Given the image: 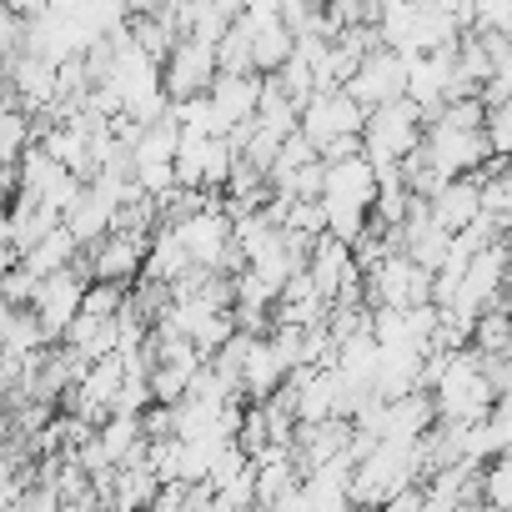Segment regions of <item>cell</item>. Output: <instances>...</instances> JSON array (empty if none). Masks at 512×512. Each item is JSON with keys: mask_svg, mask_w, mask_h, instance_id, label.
<instances>
[{"mask_svg": "<svg viewBox=\"0 0 512 512\" xmlns=\"http://www.w3.org/2000/svg\"><path fill=\"white\" fill-rule=\"evenodd\" d=\"M357 146H362V156L372 161L377 181H397V161L422 146V111H417L407 96H397V101H387V106H372V111L362 116Z\"/></svg>", "mask_w": 512, "mask_h": 512, "instance_id": "obj_1", "label": "cell"}, {"mask_svg": "<svg viewBox=\"0 0 512 512\" xmlns=\"http://www.w3.org/2000/svg\"><path fill=\"white\" fill-rule=\"evenodd\" d=\"M427 397H432V417H437V422H447V427L477 422V417H487V412L497 407V397H492V387H487L482 362H477V352H472V347L447 352V362H442L437 382L427 387Z\"/></svg>", "mask_w": 512, "mask_h": 512, "instance_id": "obj_2", "label": "cell"}, {"mask_svg": "<svg viewBox=\"0 0 512 512\" xmlns=\"http://www.w3.org/2000/svg\"><path fill=\"white\" fill-rule=\"evenodd\" d=\"M422 156L452 181V176H472L477 166L492 161L482 126H447L442 116H422Z\"/></svg>", "mask_w": 512, "mask_h": 512, "instance_id": "obj_3", "label": "cell"}, {"mask_svg": "<svg viewBox=\"0 0 512 512\" xmlns=\"http://www.w3.org/2000/svg\"><path fill=\"white\" fill-rule=\"evenodd\" d=\"M362 297L367 307H422L432 302V277L417 262H407L402 251H387L377 267L362 272Z\"/></svg>", "mask_w": 512, "mask_h": 512, "instance_id": "obj_4", "label": "cell"}, {"mask_svg": "<svg viewBox=\"0 0 512 512\" xmlns=\"http://www.w3.org/2000/svg\"><path fill=\"white\" fill-rule=\"evenodd\" d=\"M362 106L347 96V91H312L297 111V131L317 146V156L332 146V141H352L362 136Z\"/></svg>", "mask_w": 512, "mask_h": 512, "instance_id": "obj_5", "label": "cell"}, {"mask_svg": "<svg viewBox=\"0 0 512 512\" xmlns=\"http://www.w3.org/2000/svg\"><path fill=\"white\" fill-rule=\"evenodd\" d=\"M236 151L226 146V136H176V156H171V176L186 191H221L231 176Z\"/></svg>", "mask_w": 512, "mask_h": 512, "instance_id": "obj_6", "label": "cell"}, {"mask_svg": "<svg viewBox=\"0 0 512 512\" xmlns=\"http://www.w3.org/2000/svg\"><path fill=\"white\" fill-rule=\"evenodd\" d=\"M211 81H216V46L181 36L161 61V96L166 101H191V96H206Z\"/></svg>", "mask_w": 512, "mask_h": 512, "instance_id": "obj_7", "label": "cell"}, {"mask_svg": "<svg viewBox=\"0 0 512 512\" xmlns=\"http://www.w3.org/2000/svg\"><path fill=\"white\" fill-rule=\"evenodd\" d=\"M181 246H186V262L206 267V272H226V256H231V216L221 206H201L181 221H171Z\"/></svg>", "mask_w": 512, "mask_h": 512, "instance_id": "obj_8", "label": "cell"}, {"mask_svg": "<svg viewBox=\"0 0 512 512\" xmlns=\"http://www.w3.org/2000/svg\"><path fill=\"white\" fill-rule=\"evenodd\" d=\"M362 111H372V106H387V101H397L402 91H407V61L397 56V51H387V46H377V51H367L357 66H352V76H347V86H342Z\"/></svg>", "mask_w": 512, "mask_h": 512, "instance_id": "obj_9", "label": "cell"}, {"mask_svg": "<svg viewBox=\"0 0 512 512\" xmlns=\"http://www.w3.org/2000/svg\"><path fill=\"white\" fill-rule=\"evenodd\" d=\"M81 292H86V277L76 267H61V272H51V277L36 282V297H31L26 312L36 317V327L46 332V342H61V332L81 312Z\"/></svg>", "mask_w": 512, "mask_h": 512, "instance_id": "obj_10", "label": "cell"}, {"mask_svg": "<svg viewBox=\"0 0 512 512\" xmlns=\"http://www.w3.org/2000/svg\"><path fill=\"white\" fill-rule=\"evenodd\" d=\"M372 196H377V171L362 151H352L342 161H322V196L317 201H342V206L372 211Z\"/></svg>", "mask_w": 512, "mask_h": 512, "instance_id": "obj_11", "label": "cell"}, {"mask_svg": "<svg viewBox=\"0 0 512 512\" xmlns=\"http://www.w3.org/2000/svg\"><path fill=\"white\" fill-rule=\"evenodd\" d=\"M256 91H262V76H251V71L226 76V71H216V81H211V91H206V106H211L216 136H226V131H236V126L251 121V111H256Z\"/></svg>", "mask_w": 512, "mask_h": 512, "instance_id": "obj_12", "label": "cell"}, {"mask_svg": "<svg viewBox=\"0 0 512 512\" xmlns=\"http://www.w3.org/2000/svg\"><path fill=\"white\" fill-rule=\"evenodd\" d=\"M241 31H246V61H251V76H272L287 56H292V31L282 26V16H236Z\"/></svg>", "mask_w": 512, "mask_h": 512, "instance_id": "obj_13", "label": "cell"}, {"mask_svg": "<svg viewBox=\"0 0 512 512\" xmlns=\"http://www.w3.org/2000/svg\"><path fill=\"white\" fill-rule=\"evenodd\" d=\"M111 221H116V201H111V196H101L91 181H81L76 201L61 211V226L71 231V241H76V246H96V241L111 231Z\"/></svg>", "mask_w": 512, "mask_h": 512, "instance_id": "obj_14", "label": "cell"}, {"mask_svg": "<svg viewBox=\"0 0 512 512\" xmlns=\"http://www.w3.org/2000/svg\"><path fill=\"white\" fill-rule=\"evenodd\" d=\"M186 267H191V262H186V246H181L176 226H171V221H156V231L146 236V256H141V277H136V282H161V287H171Z\"/></svg>", "mask_w": 512, "mask_h": 512, "instance_id": "obj_15", "label": "cell"}, {"mask_svg": "<svg viewBox=\"0 0 512 512\" xmlns=\"http://www.w3.org/2000/svg\"><path fill=\"white\" fill-rule=\"evenodd\" d=\"M427 216H432L447 236H457L462 226H472V221H477V186H472V176L442 181V186L427 196Z\"/></svg>", "mask_w": 512, "mask_h": 512, "instance_id": "obj_16", "label": "cell"}, {"mask_svg": "<svg viewBox=\"0 0 512 512\" xmlns=\"http://www.w3.org/2000/svg\"><path fill=\"white\" fill-rule=\"evenodd\" d=\"M61 226V216L56 211H46V206H36V201H26V196H11V211H6V246L21 256V251H31L46 231H56Z\"/></svg>", "mask_w": 512, "mask_h": 512, "instance_id": "obj_17", "label": "cell"}, {"mask_svg": "<svg viewBox=\"0 0 512 512\" xmlns=\"http://www.w3.org/2000/svg\"><path fill=\"white\" fill-rule=\"evenodd\" d=\"M96 442H101V452H106L111 467H126V462H141V457H146L141 417H126V412H111V417L96 427Z\"/></svg>", "mask_w": 512, "mask_h": 512, "instance_id": "obj_18", "label": "cell"}, {"mask_svg": "<svg viewBox=\"0 0 512 512\" xmlns=\"http://www.w3.org/2000/svg\"><path fill=\"white\" fill-rule=\"evenodd\" d=\"M156 472L146 462H126V467H111V512H151V497H156Z\"/></svg>", "mask_w": 512, "mask_h": 512, "instance_id": "obj_19", "label": "cell"}, {"mask_svg": "<svg viewBox=\"0 0 512 512\" xmlns=\"http://www.w3.org/2000/svg\"><path fill=\"white\" fill-rule=\"evenodd\" d=\"M76 251H81V246L71 241V231H66V226H56V231H46L31 251H21L16 262H21L31 277H51V272H61V267H71V262H76Z\"/></svg>", "mask_w": 512, "mask_h": 512, "instance_id": "obj_20", "label": "cell"}, {"mask_svg": "<svg viewBox=\"0 0 512 512\" xmlns=\"http://www.w3.org/2000/svg\"><path fill=\"white\" fill-rule=\"evenodd\" d=\"M26 146H31V116L0 96V171H16Z\"/></svg>", "mask_w": 512, "mask_h": 512, "instance_id": "obj_21", "label": "cell"}, {"mask_svg": "<svg viewBox=\"0 0 512 512\" xmlns=\"http://www.w3.org/2000/svg\"><path fill=\"white\" fill-rule=\"evenodd\" d=\"M507 337H512V322H507V312H502V302H497V307H487V312L472 317L467 347L482 352V357H507Z\"/></svg>", "mask_w": 512, "mask_h": 512, "instance_id": "obj_22", "label": "cell"}, {"mask_svg": "<svg viewBox=\"0 0 512 512\" xmlns=\"http://www.w3.org/2000/svg\"><path fill=\"white\" fill-rule=\"evenodd\" d=\"M477 502L487 512H507L512 507V462H507V452L502 457H487L477 467Z\"/></svg>", "mask_w": 512, "mask_h": 512, "instance_id": "obj_23", "label": "cell"}, {"mask_svg": "<svg viewBox=\"0 0 512 512\" xmlns=\"http://www.w3.org/2000/svg\"><path fill=\"white\" fill-rule=\"evenodd\" d=\"M121 302H126V287H116V282H86V292H81V317L111 322V317L121 312Z\"/></svg>", "mask_w": 512, "mask_h": 512, "instance_id": "obj_24", "label": "cell"}, {"mask_svg": "<svg viewBox=\"0 0 512 512\" xmlns=\"http://www.w3.org/2000/svg\"><path fill=\"white\" fill-rule=\"evenodd\" d=\"M482 141H487V151H492L497 161H507V151H512V111H507V106L482 111Z\"/></svg>", "mask_w": 512, "mask_h": 512, "instance_id": "obj_25", "label": "cell"}, {"mask_svg": "<svg viewBox=\"0 0 512 512\" xmlns=\"http://www.w3.org/2000/svg\"><path fill=\"white\" fill-rule=\"evenodd\" d=\"M36 282H41V277H31L21 262H16V267H6V272H0V302H6V307H31Z\"/></svg>", "mask_w": 512, "mask_h": 512, "instance_id": "obj_26", "label": "cell"}, {"mask_svg": "<svg viewBox=\"0 0 512 512\" xmlns=\"http://www.w3.org/2000/svg\"><path fill=\"white\" fill-rule=\"evenodd\" d=\"M472 31H512V0H472Z\"/></svg>", "mask_w": 512, "mask_h": 512, "instance_id": "obj_27", "label": "cell"}, {"mask_svg": "<svg viewBox=\"0 0 512 512\" xmlns=\"http://www.w3.org/2000/svg\"><path fill=\"white\" fill-rule=\"evenodd\" d=\"M21 31H26V21H21V16H11L6 6H0V61L21 51Z\"/></svg>", "mask_w": 512, "mask_h": 512, "instance_id": "obj_28", "label": "cell"}, {"mask_svg": "<svg viewBox=\"0 0 512 512\" xmlns=\"http://www.w3.org/2000/svg\"><path fill=\"white\" fill-rule=\"evenodd\" d=\"M377 512H422V482H412V487H402V492H392Z\"/></svg>", "mask_w": 512, "mask_h": 512, "instance_id": "obj_29", "label": "cell"}, {"mask_svg": "<svg viewBox=\"0 0 512 512\" xmlns=\"http://www.w3.org/2000/svg\"><path fill=\"white\" fill-rule=\"evenodd\" d=\"M0 6H6L11 16H21V21H31V16L46 11V0H0Z\"/></svg>", "mask_w": 512, "mask_h": 512, "instance_id": "obj_30", "label": "cell"}, {"mask_svg": "<svg viewBox=\"0 0 512 512\" xmlns=\"http://www.w3.org/2000/svg\"><path fill=\"white\" fill-rule=\"evenodd\" d=\"M282 0H241V16H277Z\"/></svg>", "mask_w": 512, "mask_h": 512, "instance_id": "obj_31", "label": "cell"}, {"mask_svg": "<svg viewBox=\"0 0 512 512\" xmlns=\"http://www.w3.org/2000/svg\"><path fill=\"white\" fill-rule=\"evenodd\" d=\"M337 512H367V507H357V502H342V507H337Z\"/></svg>", "mask_w": 512, "mask_h": 512, "instance_id": "obj_32", "label": "cell"}, {"mask_svg": "<svg viewBox=\"0 0 512 512\" xmlns=\"http://www.w3.org/2000/svg\"><path fill=\"white\" fill-rule=\"evenodd\" d=\"M156 6H161V11H176V6H181V0H156Z\"/></svg>", "mask_w": 512, "mask_h": 512, "instance_id": "obj_33", "label": "cell"}, {"mask_svg": "<svg viewBox=\"0 0 512 512\" xmlns=\"http://www.w3.org/2000/svg\"><path fill=\"white\" fill-rule=\"evenodd\" d=\"M0 412H6V397H0Z\"/></svg>", "mask_w": 512, "mask_h": 512, "instance_id": "obj_34", "label": "cell"}]
</instances>
